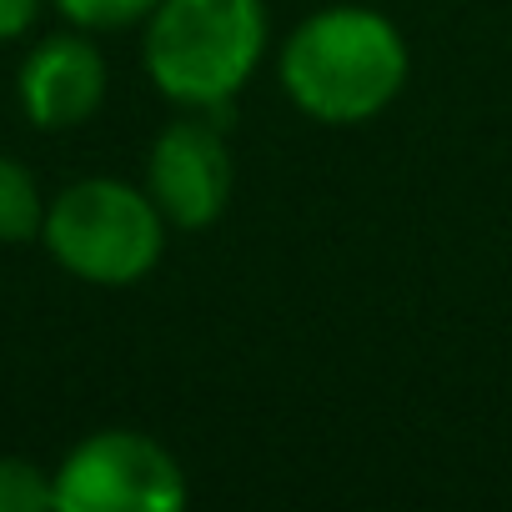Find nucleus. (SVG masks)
I'll return each mask as SVG.
<instances>
[{
	"mask_svg": "<svg viewBox=\"0 0 512 512\" xmlns=\"http://www.w3.org/2000/svg\"><path fill=\"white\" fill-rule=\"evenodd\" d=\"M282 86L322 126H362L407 86L402 31L367 6H327L282 41Z\"/></svg>",
	"mask_w": 512,
	"mask_h": 512,
	"instance_id": "obj_1",
	"label": "nucleus"
},
{
	"mask_svg": "<svg viewBox=\"0 0 512 512\" xmlns=\"http://www.w3.org/2000/svg\"><path fill=\"white\" fill-rule=\"evenodd\" d=\"M267 56L262 0H161L146 16V71L186 111L226 121L231 96Z\"/></svg>",
	"mask_w": 512,
	"mask_h": 512,
	"instance_id": "obj_2",
	"label": "nucleus"
},
{
	"mask_svg": "<svg viewBox=\"0 0 512 512\" xmlns=\"http://www.w3.org/2000/svg\"><path fill=\"white\" fill-rule=\"evenodd\" d=\"M41 241L51 262L91 287H136L166 251V216L146 186L81 176L46 201Z\"/></svg>",
	"mask_w": 512,
	"mask_h": 512,
	"instance_id": "obj_3",
	"label": "nucleus"
},
{
	"mask_svg": "<svg viewBox=\"0 0 512 512\" xmlns=\"http://www.w3.org/2000/svg\"><path fill=\"white\" fill-rule=\"evenodd\" d=\"M186 477L146 432H91L56 467V512H176Z\"/></svg>",
	"mask_w": 512,
	"mask_h": 512,
	"instance_id": "obj_4",
	"label": "nucleus"
},
{
	"mask_svg": "<svg viewBox=\"0 0 512 512\" xmlns=\"http://www.w3.org/2000/svg\"><path fill=\"white\" fill-rule=\"evenodd\" d=\"M146 191L166 226H211L231 201V151L221 141V116L191 111L171 121L146 156Z\"/></svg>",
	"mask_w": 512,
	"mask_h": 512,
	"instance_id": "obj_5",
	"label": "nucleus"
},
{
	"mask_svg": "<svg viewBox=\"0 0 512 512\" xmlns=\"http://www.w3.org/2000/svg\"><path fill=\"white\" fill-rule=\"evenodd\" d=\"M106 86H111L106 56L96 51V41L86 31H56V36L36 41L31 56L21 61V76H16L21 111L41 131L86 126L101 111Z\"/></svg>",
	"mask_w": 512,
	"mask_h": 512,
	"instance_id": "obj_6",
	"label": "nucleus"
},
{
	"mask_svg": "<svg viewBox=\"0 0 512 512\" xmlns=\"http://www.w3.org/2000/svg\"><path fill=\"white\" fill-rule=\"evenodd\" d=\"M41 226H46V196L36 171L0 151V241L6 246L41 241Z\"/></svg>",
	"mask_w": 512,
	"mask_h": 512,
	"instance_id": "obj_7",
	"label": "nucleus"
},
{
	"mask_svg": "<svg viewBox=\"0 0 512 512\" xmlns=\"http://www.w3.org/2000/svg\"><path fill=\"white\" fill-rule=\"evenodd\" d=\"M56 472L31 457H0V512H51Z\"/></svg>",
	"mask_w": 512,
	"mask_h": 512,
	"instance_id": "obj_8",
	"label": "nucleus"
},
{
	"mask_svg": "<svg viewBox=\"0 0 512 512\" xmlns=\"http://www.w3.org/2000/svg\"><path fill=\"white\" fill-rule=\"evenodd\" d=\"M76 31H126L146 21L161 0H51Z\"/></svg>",
	"mask_w": 512,
	"mask_h": 512,
	"instance_id": "obj_9",
	"label": "nucleus"
},
{
	"mask_svg": "<svg viewBox=\"0 0 512 512\" xmlns=\"http://www.w3.org/2000/svg\"><path fill=\"white\" fill-rule=\"evenodd\" d=\"M41 6H46V0H0V46L21 41V36L36 26Z\"/></svg>",
	"mask_w": 512,
	"mask_h": 512,
	"instance_id": "obj_10",
	"label": "nucleus"
}]
</instances>
